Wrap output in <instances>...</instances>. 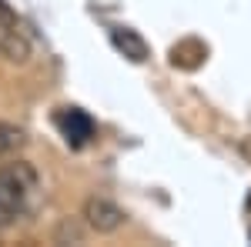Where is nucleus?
Listing matches in <instances>:
<instances>
[{
  "label": "nucleus",
  "mask_w": 251,
  "mask_h": 247,
  "mask_svg": "<svg viewBox=\"0 0 251 247\" xmlns=\"http://www.w3.org/2000/svg\"><path fill=\"white\" fill-rule=\"evenodd\" d=\"M37 187H40V177L30 160L0 164V210H3L7 224H14L17 217L27 214V207L37 197Z\"/></svg>",
  "instance_id": "1"
},
{
  "label": "nucleus",
  "mask_w": 251,
  "mask_h": 247,
  "mask_svg": "<svg viewBox=\"0 0 251 247\" xmlns=\"http://www.w3.org/2000/svg\"><path fill=\"white\" fill-rule=\"evenodd\" d=\"M57 127H60V134H64L71 144H84V140L94 134L91 117L84 114V111H77V107H64V111L57 114Z\"/></svg>",
  "instance_id": "4"
},
{
  "label": "nucleus",
  "mask_w": 251,
  "mask_h": 247,
  "mask_svg": "<svg viewBox=\"0 0 251 247\" xmlns=\"http://www.w3.org/2000/svg\"><path fill=\"white\" fill-rule=\"evenodd\" d=\"M111 44H114L127 60H134V64H144L148 54H151L148 44H144V37H141L137 30H131V27H114V30H111Z\"/></svg>",
  "instance_id": "5"
},
{
  "label": "nucleus",
  "mask_w": 251,
  "mask_h": 247,
  "mask_svg": "<svg viewBox=\"0 0 251 247\" xmlns=\"http://www.w3.org/2000/svg\"><path fill=\"white\" fill-rule=\"evenodd\" d=\"M80 221L87 224V227L94 230V234H114L127 224V214L121 204H114L111 197H87L84 201V207H80Z\"/></svg>",
  "instance_id": "2"
},
{
  "label": "nucleus",
  "mask_w": 251,
  "mask_h": 247,
  "mask_svg": "<svg viewBox=\"0 0 251 247\" xmlns=\"http://www.w3.org/2000/svg\"><path fill=\"white\" fill-rule=\"evenodd\" d=\"M24 144H27V134H24V127H17V124H3V120H0V160L14 157V154H17Z\"/></svg>",
  "instance_id": "6"
},
{
  "label": "nucleus",
  "mask_w": 251,
  "mask_h": 247,
  "mask_svg": "<svg viewBox=\"0 0 251 247\" xmlns=\"http://www.w3.org/2000/svg\"><path fill=\"white\" fill-rule=\"evenodd\" d=\"M0 54L7 60H27L30 57V40L24 37L17 23V14L0 0Z\"/></svg>",
  "instance_id": "3"
}]
</instances>
